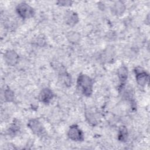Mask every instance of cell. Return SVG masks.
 <instances>
[{
  "label": "cell",
  "mask_w": 150,
  "mask_h": 150,
  "mask_svg": "<svg viewBox=\"0 0 150 150\" xmlns=\"http://www.w3.org/2000/svg\"><path fill=\"white\" fill-rule=\"evenodd\" d=\"M79 21V17L77 13L73 12H69L66 15V22L70 26L76 25Z\"/></svg>",
  "instance_id": "obj_9"
},
{
  "label": "cell",
  "mask_w": 150,
  "mask_h": 150,
  "mask_svg": "<svg viewBox=\"0 0 150 150\" xmlns=\"http://www.w3.org/2000/svg\"><path fill=\"white\" fill-rule=\"evenodd\" d=\"M54 96V93L50 88H45L40 91L39 96V99L41 102L45 104H48L53 99Z\"/></svg>",
  "instance_id": "obj_6"
},
{
  "label": "cell",
  "mask_w": 150,
  "mask_h": 150,
  "mask_svg": "<svg viewBox=\"0 0 150 150\" xmlns=\"http://www.w3.org/2000/svg\"><path fill=\"white\" fill-rule=\"evenodd\" d=\"M125 5L124 4L121 2H116L114 6H113V10L115 14H122L124 10H125Z\"/></svg>",
  "instance_id": "obj_11"
},
{
  "label": "cell",
  "mask_w": 150,
  "mask_h": 150,
  "mask_svg": "<svg viewBox=\"0 0 150 150\" xmlns=\"http://www.w3.org/2000/svg\"><path fill=\"white\" fill-rule=\"evenodd\" d=\"M17 13L23 19H28L32 17L35 14V11L32 7L26 3L19 4L16 8Z\"/></svg>",
  "instance_id": "obj_2"
},
{
  "label": "cell",
  "mask_w": 150,
  "mask_h": 150,
  "mask_svg": "<svg viewBox=\"0 0 150 150\" xmlns=\"http://www.w3.org/2000/svg\"><path fill=\"white\" fill-rule=\"evenodd\" d=\"M67 135L69 138L74 141H82L84 139L83 133L80 128L76 125H73L70 127Z\"/></svg>",
  "instance_id": "obj_3"
},
{
  "label": "cell",
  "mask_w": 150,
  "mask_h": 150,
  "mask_svg": "<svg viewBox=\"0 0 150 150\" xmlns=\"http://www.w3.org/2000/svg\"><path fill=\"white\" fill-rule=\"evenodd\" d=\"M77 86L82 93L86 96H90L93 91V80L87 75L80 74L77 81Z\"/></svg>",
  "instance_id": "obj_1"
},
{
  "label": "cell",
  "mask_w": 150,
  "mask_h": 150,
  "mask_svg": "<svg viewBox=\"0 0 150 150\" xmlns=\"http://www.w3.org/2000/svg\"><path fill=\"white\" fill-rule=\"evenodd\" d=\"M4 60L9 66H15L18 62L19 56L13 50H8L4 54Z\"/></svg>",
  "instance_id": "obj_7"
},
{
  "label": "cell",
  "mask_w": 150,
  "mask_h": 150,
  "mask_svg": "<svg viewBox=\"0 0 150 150\" xmlns=\"http://www.w3.org/2000/svg\"><path fill=\"white\" fill-rule=\"evenodd\" d=\"M135 79L138 85L140 86H145L149 81V74L141 67H137L135 69Z\"/></svg>",
  "instance_id": "obj_4"
},
{
  "label": "cell",
  "mask_w": 150,
  "mask_h": 150,
  "mask_svg": "<svg viewBox=\"0 0 150 150\" xmlns=\"http://www.w3.org/2000/svg\"><path fill=\"white\" fill-rule=\"evenodd\" d=\"M118 139L120 141L125 142L127 139L128 131L125 127H121L118 131Z\"/></svg>",
  "instance_id": "obj_10"
},
{
  "label": "cell",
  "mask_w": 150,
  "mask_h": 150,
  "mask_svg": "<svg viewBox=\"0 0 150 150\" xmlns=\"http://www.w3.org/2000/svg\"><path fill=\"white\" fill-rule=\"evenodd\" d=\"M128 69L127 67L123 66L120 67L117 71V75L121 84H124L128 78Z\"/></svg>",
  "instance_id": "obj_8"
},
{
  "label": "cell",
  "mask_w": 150,
  "mask_h": 150,
  "mask_svg": "<svg viewBox=\"0 0 150 150\" xmlns=\"http://www.w3.org/2000/svg\"><path fill=\"white\" fill-rule=\"evenodd\" d=\"M4 98L6 101H12L14 98V93L10 88H8L4 91Z\"/></svg>",
  "instance_id": "obj_12"
},
{
  "label": "cell",
  "mask_w": 150,
  "mask_h": 150,
  "mask_svg": "<svg viewBox=\"0 0 150 150\" xmlns=\"http://www.w3.org/2000/svg\"><path fill=\"white\" fill-rule=\"evenodd\" d=\"M59 3L60 5H70V4H71V2L70 1H59L58 2Z\"/></svg>",
  "instance_id": "obj_14"
},
{
  "label": "cell",
  "mask_w": 150,
  "mask_h": 150,
  "mask_svg": "<svg viewBox=\"0 0 150 150\" xmlns=\"http://www.w3.org/2000/svg\"><path fill=\"white\" fill-rule=\"evenodd\" d=\"M28 125L32 131L35 134L40 135L44 131V128L42 123L36 119L30 120L28 122Z\"/></svg>",
  "instance_id": "obj_5"
},
{
  "label": "cell",
  "mask_w": 150,
  "mask_h": 150,
  "mask_svg": "<svg viewBox=\"0 0 150 150\" xmlns=\"http://www.w3.org/2000/svg\"><path fill=\"white\" fill-rule=\"evenodd\" d=\"M70 33L69 34L67 38L69 39V40L71 42L75 43L77 42L79 39V35L77 34L76 32H70Z\"/></svg>",
  "instance_id": "obj_13"
}]
</instances>
